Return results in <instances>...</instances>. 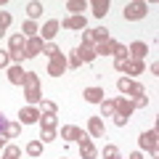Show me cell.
Here are the masks:
<instances>
[{
  "label": "cell",
  "mask_w": 159,
  "mask_h": 159,
  "mask_svg": "<svg viewBox=\"0 0 159 159\" xmlns=\"http://www.w3.org/2000/svg\"><path fill=\"white\" fill-rule=\"evenodd\" d=\"M8 61H11V53L0 51V66H8Z\"/></svg>",
  "instance_id": "37"
},
{
  "label": "cell",
  "mask_w": 159,
  "mask_h": 159,
  "mask_svg": "<svg viewBox=\"0 0 159 159\" xmlns=\"http://www.w3.org/2000/svg\"><path fill=\"white\" fill-rule=\"evenodd\" d=\"M64 69H66V58H64V53H61V56H56V58H51V64H48V74L61 77Z\"/></svg>",
  "instance_id": "8"
},
{
  "label": "cell",
  "mask_w": 159,
  "mask_h": 159,
  "mask_svg": "<svg viewBox=\"0 0 159 159\" xmlns=\"http://www.w3.org/2000/svg\"><path fill=\"white\" fill-rule=\"evenodd\" d=\"M90 8H93V13L101 19V16H106V13H109V0H93Z\"/></svg>",
  "instance_id": "20"
},
{
  "label": "cell",
  "mask_w": 159,
  "mask_h": 159,
  "mask_svg": "<svg viewBox=\"0 0 159 159\" xmlns=\"http://www.w3.org/2000/svg\"><path fill=\"white\" fill-rule=\"evenodd\" d=\"M109 40V32L103 27H98V29H90V32H85V45H93V43H106Z\"/></svg>",
  "instance_id": "6"
},
{
  "label": "cell",
  "mask_w": 159,
  "mask_h": 159,
  "mask_svg": "<svg viewBox=\"0 0 159 159\" xmlns=\"http://www.w3.org/2000/svg\"><path fill=\"white\" fill-rule=\"evenodd\" d=\"M43 143H51V141H56V130H43Z\"/></svg>",
  "instance_id": "34"
},
{
  "label": "cell",
  "mask_w": 159,
  "mask_h": 159,
  "mask_svg": "<svg viewBox=\"0 0 159 159\" xmlns=\"http://www.w3.org/2000/svg\"><path fill=\"white\" fill-rule=\"evenodd\" d=\"M8 24H11V13H6V11H0V37H3V34H6Z\"/></svg>",
  "instance_id": "26"
},
{
  "label": "cell",
  "mask_w": 159,
  "mask_h": 159,
  "mask_svg": "<svg viewBox=\"0 0 159 159\" xmlns=\"http://www.w3.org/2000/svg\"><path fill=\"white\" fill-rule=\"evenodd\" d=\"M141 148H146V151H151V157H157V133L154 130L141 135Z\"/></svg>",
  "instance_id": "9"
},
{
  "label": "cell",
  "mask_w": 159,
  "mask_h": 159,
  "mask_svg": "<svg viewBox=\"0 0 159 159\" xmlns=\"http://www.w3.org/2000/svg\"><path fill=\"white\" fill-rule=\"evenodd\" d=\"M0 146H3V135H0Z\"/></svg>",
  "instance_id": "40"
},
{
  "label": "cell",
  "mask_w": 159,
  "mask_h": 159,
  "mask_svg": "<svg viewBox=\"0 0 159 159\" xmlns=\"http://www.w3.org/2000/svg\"><path fill=\"white\" fill-rule=\"evenodd\" d=\"M37 32H40V29H37V24H34V21L24 24V34H27V37H37Z\"/></svg>",
  "instance_id": "30"
},
{
  "label": "cell",
  "mask_w": 159,
  "mask_h": 159,
  "mask_svg": "<svg viewBox=\"0 0 159 159\" xmlns=\"http://www.w3.org/2000/svg\"><path fill=\"white\" fill-rule=\"evenodd\" d=\"M43 111L45 114H56V103L53 101H43Z\"/></svg>",
  "instance_id": "35"
},
{
  "label": "cell",
  "mask_w": 159,
  "mask_h": 159,
  "mask_svg": "<svg viewBox=\"0 0 159 159\" xmlns=\"http://www.w3.org/2000/svg\"><path fill=\"white\" fill-rule=\"evenodd\" d=\"M27 154H29V157H40V154H43V143H40V141L27 143Z\"/></svg>",
  "instance_id": "24"
},
{
  "label": "cell",
  "mask_w": 159,
  "mask_h": 159,
  "mask_svg": "<svg viewBox=\"0 0 159 159\" xmlns=\"http://www.w3.org/2000/svg\"><path fill=\"white\" fill-rule=\"evenodd\" d=\"M61 159H66V157H61Z\"/></svg>",
  "instance_id": "41"
},
{
  "label": "cell",
  "mask_w": 159,
  "mask_h": 159,
  "mask_svg": "<svg viewBox=\"0 0 159 159\" xmlns=\"http://www.w3.org/2000/svg\"><path fill=\"white\" fill-rule=\"evenodd\" d=\"M80 154H82V159H96V146L90 143V138L82 133V138H80Z\"/></svg>",
  "instance_id": "10"
},
{
  "label": "cell",
  "mask_w": 159,
  "mask_h": 159,
  "mask_svg": "<svg viewBox=\"0 0 159 159\" xmlns=\"http://www.w3.org/2000/svg\"><path fill=\"white\" fill-rule=\"evenodd\" d=\"M82 96H85V101H88V103H101L106 93H103L101 88H88V90L82 93Z\"/></svg>",
  "instance_id": "15"
},
{
  "label": "cell",
  "mask_w": 159,
  "mask_h": 159,
  "mask_svg": "<svg viewBox=\"0 0 159 159\" xmlns=\"http://www.w3.org/2000/svg\"><path fill=\"white\" fill-rule=\"evenodd\" d=\"M27 13H29V21H34L37 16H43V3H29Z\"/></svg>",
  "instance_id": "22"
},
{
  "label": "cell",
  "mask_w": 159,
  "mask_h": 159,
  "mask_svg": "<svg viewBox=\"0 0 159 159\" xmlns=\"http://www.w3.org/2000/svg\"><path fill=\"white\" fill-rule=\"evenodd\" d=\"M19 157H21V148H19V146H6L3 159H19Z\"/></svg>",
  "instance_id": "25"
},
{
  "label": "cell",
  "mask_w": 159,
  "mask_h": 159,
  "mask_svg": "<svg viewBox=\"0 0 159 159\" xmlns=\"http://www.w3.org/2000/svg\"><path fill=\"white\" fill-rule=\"evenodd\" d=\"M88 130H90L96 138H103V122H101L98 117H90V122H88Z\"/></svg>",
  "instance_id": "21"
},
{
  "label": "cell",
  "mask_w": 159,
  "mask_h": 159,
  "mask_svg": "<svg viewBox=\"0 0 159 159\" xmlns=\"http://www.w3.org/2000/svg\"><path fill=\"white\" fill-rule=\"evenodd\" d=\"M111 117H114V125H119V127L127 125V117H122V114H111Z\"/></svg>",
  "instance_id": "36"
},
{
  "label": "cell",
  "mask_w": 159,
  "mask_h": 159,
  "mask_svg": "<svg viewBox=\"0 0 159 159\" xmlns=\"http://www.w3.org/2000/svg\"><path fill=\"white\" fill-rule=\"evenodd\" d=\"M146 11H148L146 3H127L125 6V19L127 21H138V19L146 16Z\"/></svg>",
  "instance_id": "4"
},
{
  "label": "cell",
  "mask_w": 159,
  "mask_h": 159,
  "mask_svg": "<svg viewBox=\"0 0 159 159\" xmlns=\"http://www.w3.org/2000/svg\"><path fill=\"white\" fill-rule=\"evenodd\" d=\"M133 101L130 98H117V101H114V114H122V117H127L130 119V114H133Z\"/></svg>",
  "instance_id": "7"
},
{
  "label": "cell",
  "mask_w": 159,
  "mask_h": 159,
  "mask_svg": "<svg viewBox=\"0 0 159 159\" xmlns=\"http://www.w3.org/2000/svg\"><path fill=\"white\" fill-rule=\"evenodd\" d=\"M58 27H61V24H58L56 19L45 21V27L40 29V32H43V40H53V37H56V32H58Z\"/></svg>",
  "instance_id": "14"
},
{
  "label": "cell",
  "mask_w": 159,
  "mask_h": 159,
  "mask_svg": "<svg viewBox=\"0 0 159 159\" xmlns=\"http://www.w3.org/2000/svg\"><path fill=\"white\" fill-rule=\"evenodd\" d=\"M130 53H133V58H135V61H141V58L148 53V45L138 40V43H133V45H130Z\"/></svg>",
  "instance_id": "19"
},
{
  "label": "cell",
  "mask_w": 159,
  "mask_h": 159,
  "mask_svg": "<svg viewBox=\"0 0 159 159\" xmlns=\"http://www.w3.org/2000/svg\"><path fill=\"white\" fill-rule=\"evenodd\" d=\"M61 138H66V141H80V138H82V130L74 127V125H64L61 127Z\"/></svg>",
  "instance_id": "16"
},
{
  "label": "cell",
  "mask_w": 159,
  "mask_h": 159,
  "mask_svg": "<svg viewBox=\"0 0 159 159\" xmlns=\"http://www.w3.org/2000/svg\"><path fill=\"white\" fill-rule=\"evenodd\" d=\"M101 114L103 117H111L114 114V101H101Z\"/></svg>",
  "instance_id": "32"
},
{
  "label": "cell",
  "mask_w": 159,
  "mask_h": 159,
  "mask_svg": "<svg viewBox=\"0 0 159 159\" xmlns=\"http://www.w3.org/2000/svg\"><path fill=\"white\" fill-rule=\"evenodd\" d=\"M103 159H119V148L117 146H103Z\"/></svg>",
  "instance_id": "27"
},
{
  "label": "cell",
  "mask_w": 159,
  "mask_h": 159,
  "mask_svg": "<svg viewBox=\"0 0 159 159\" xmlns=\"http://www.w3.org/2000/svg\"><path fill=\"white\" fill-rule=\"evenodd\" d=\"M43 130H56V114H45L43 117Z\"/></svg>",
  "instance_id": "28"
},
{
  "label": "cell",
  "mask_w": 159,
  "mask_h": 159,
  "mask_svg": "<svg viewBox=\"0 0 159 159\" xmlns=\"http://www.w3.org/2000/svg\"><path fill=\"white\" fill-rule=\"evenodd\" d=\"M127 159H143V157H141V154H130V157H127Z\"/></svg>",
  "instance_id": "38"
},
{
  "label": "cell",
  "mask_w": 159,
  "mask_h": 159,
  "mask_svg": "<svg viewBox=\"0 0 159 159\" xmlns=\"http://www.w3.org/2000/svg\"><path fill=\"white\" fill-rule=\"evenodd\" d=\"M3 125H6V122H3V114H0V133H3Z\"/></svg>",
  "instance_id": "39"
},
{
  "label": "cell",
  "mask_w": 159,
  "mask_h": 159,
  "mask_svg": "<svg viewBox=\"0 0 159 159\" xmlns=\"http://www.w3.org/2000/svg\"><path fill=\"white\" fill-rule=\"evenodd\" d=\"M96 53H114L117 58H125L127 56V48L119 45V43H114V40H106V43H101V45L96 48Z\"/></svg>",
  "instance_id": "3"
},
{
  "label": "cell",
  "mask_w": 159,
  "mask_h": 159,
  "mask_svg": "<svg viewBox=\"0 0 159 159\" xmlns=\"http://www.w3.org/2000/svg\"><path fill=\"white\" fill-rule=\"evenodd\" d=\"M66 8H69V11H74V16H77V11H85V3H82V0H69Z\"/></svg>",
  "instance_id": "31"
},
{
  "label": "cell",
  "mask_w": 159,
  "mask_h": 159,
  "mask_svg": "<svg viewBox=\"0 0 159 159\" xmlns=\"http://www.w3.org/2000/svg\"><path fill=\"white\" fill-rule=\"evenodd\" d=\"M24 77H27V72L21 69V64H13V66L8 69V80H11L13 85H24Z\"/></svg>",
  "instance_id": "12"
},
{
  "label": "cell",
  "mask_w": 159,
  "mask_h": 159,
  "mask_svg": "<svg viewBox=\"0 0 159 159\" xmlns=\"http://www.w3.org/2000/svg\"><path fill=\"white\" fill-rule=\"evenodd\" d=\"M64 27L66 29H85V16H66L64 19Z\"/></svg>",
  "instance_id": "18"
},
{
  "label": "cell",
  "mask_w": 159,
  "mask_h": 159,
  "mask_svg": "<svg viewBox=\"0 0 159 159\" xmlns=\"http://www.w3.org/2000/svg\"><path fill=\"white\" fill-rule=\"evenodd\" d=\"M24 88H27V101L29 103H37L40 98V77L34 72H27V77H24Z\"/></svg>",
  "instance_id": "1"
},
{
  "label": "cell",
  "mask_w": 159,
  "mask_h": 159,
  "mask_svg": "<svg viewBox=\"0 0 159 159\" xmlns=\"http://www.w3.org/2000/svg\"><path fill=\"white\" fill-rule=\"evenodd\" d=\"M114 66L119 69V72H125V74H141L143 72V64L141 61H135V58H117L114 61Z\"/></svg>",
  "instance_id": "2"
},
{
  "label": "cell",
  "mask_w": 159,
  "mask_h": 159,
  "mask_svg": "<svg viewBox=\"0 0 159 159\" xmlns=\"http://www.w3.org/2000/svg\"><path fill=\"white\" fill-rule=\"evenodd\" d=\"M117 88H119V90H122V93H125V96H127V93H130L133 98L143 96V88L138 85L135 80H130V77H122V80H119V82H117Z\"/></svg>",
  "instance_id": "5"
},
{
  "label": "cell",
  "mask_w": 159,
  "mask_h": 159,
  "mask_svg": "<svg viewBox=\"0 0 159 159\" xmlns=\"http://www.w3.org/2000/svg\"><path fill=\"white\" fill-rule=\"evenodd\" d=\"M0 135L16 138V135H19V125H16V122H8V125H3V133H0Z\"/></svg>",
  "instance_id": "23"
},
{
  "label": "cell",
  "mask_w": 159,
  "mask_h": 159,
  "mask_svg": "<svg viewBox=\"0 0 159 159\" xmlns=\"http://www.w3.org/2000/svg\"><path fill=\"white\" fill-rule=\"evenodd\" d=\"M43 51V37H29L27 40V56H37V53Z\"/></svg>",
  "instance_id": "17"
},
{
  "label": "cell",
  "mask_w": 159,
  "mask_h": 159,
  "mask_svg": "<svg viewBox=\"0 0 159 159\" xmlns=\"http://www.w3.org/2000/svg\"><path fill=\"white\" fill-rule=\"evenodd\" d=\"M19 119H21V125H34V122L40 119V111L34 106H27V109L19 111Z\"/></svg>",
  "instance_id": "11"
},
{
  "label": "cell",
  "mask_w": 159,
  "mask_h": 159,
  "mask_svg": "<svg viewBox=\"0 0 159 159\" xmlns=\"http://www.w3.org/2000/svg\"><path fill=\"white\" fill-rule=\"evenodd\" d=\"M80 64H82V61H80V56H77V51H72V53H69V58H66V66H72V69H77Z\"/></svg>",
  "instance_id": "33"
},
{
  "label": "cell",
  "mask_w": 159,
  "mask_h": 159,
  "mask_svg": "<svg viewBox=\"0 0 159 159\" xmlns=\"http://www.w3.org/2000/svg\"><path fill=\"white\" fill-rule=\"evenodd\" d=\"M77 56H80V61H88V64H90L98 53H96V48H93V45H85V43H82V45L77 48Z\"/></svg>",
  "instance_id": "13"
},
{
  "label": "cell",
  "mask_w": 159,
  "mask_h": 159,
  "mask_svg": "<svg viewBox=\"0 0 159 159\" xmlns=\"http://www.w3.org/2000/svg\"><path fill=\"white\" fill-rule=\"evenodd\" d=\"M43 53H45L48 58H56V56H61V51H58L53 43H48V45H43Z\"/></svg>",
  "instance_id": "29"
}]
</instances>
